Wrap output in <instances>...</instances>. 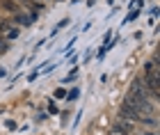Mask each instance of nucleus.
Here are the masks:
<instances>
[{
	"mask_svg": "<svg viewBox=\"0 0 160 135\" xmlns=\"http://www.w3.org/2000/svg\"><path fill=\"white\" fill-rule=\"evenodd\" d=\"M142 80H144V85H147V89L151 94V101H156L158 98V87H160V73H144Z\"/></svg>",
	"mask_w": 160,
	"mask_h": 135,
	"instance_id": "nucleus-1",
	"label": "nucleus"
},
{
	"mask_svg": "<svg viewBox=\"0 0 160 135\" xmlns=\"http://www.w3.org/2000/svg\"><path fill=\"white\" fill-rule=\"evenodd\" d=\"M144 73H158V58L149 60L147 64H144Z\"/></svg>",
	"mask_w": 160,
	"mask_h": 135,
	"instance_id": "nucleus-6",
	"label": "nucleus"
},
{
	"mask_svg": "<svg viewBox=\"0 0 160 135\" xmlns=\"http://www.w3.org/2000/svg\"><path fill=\"white\" fill-rule=\"evenodd\" d=\"M2 76H5V69H0V78H2Z\"/></svg>",
	"mask_w": 160,
	"mask_h": 135,
	"instance_id": "nucleus-16",
	"label": "nucleus"
},
{
	"mask_svg": "<svg viewBox=\"0 0 160 135\" xmlns=\"http://www.w3.org/2000/svg\"><path fill=\"white\" fill-rule=\"evenodd\" d=\"M78 96H80V89H78V87H73L71 92H67V98H69V101H76Z\"/></svg>",
	"mask_w": 160,
	"mask_h": 135,
	"instance_id": "nucleus-7",
	"label": "nucleus"
},
{
	"mask_svg": "<svg viewBox=\"0 0 160 135\" xmlns=\"http://www.w3.org/2000/svg\"><path fill=\"white\" fill-rule=\"evenodd\" d=\"M0 7H2L5 12H9V14L21 12V5L16 2V0H0Z\"/></svg>",
	"mask_w": 160,
	"mask_h": 135,
	"instance_id": "nucleus-5",
	"label": "nucleus"
},
{
	"mask_svg": "<svg viewBox=\"0 0 160 135\" xmlns=\"http://www.w3.org/2000/svg\"><path fill=\"white\" fill-rule=\"evenodd\" d=\"M55 98H67V92L64 89H55Z\"/></svg>",
	"mask_w": 160,
	"mask_h": 135,
	"instance_id": "nucleus-12",
	"label": "nucleus"
},
{
	"mask_svg": "<svg viewBox=\"0 0 160 135\" xmlns=\"http://www.w3.org/2000/svg\"><path fill=\"white\" fill-rule=\"evenodd\" d=\"M110 135H130V133H128V131H121V128H119V126H114V128H112V133H110Z\"/></svg>",
	"mask_w": 160,
	"mask_h": 135,
	"instance_id": "nucleus-9",
	"label": "nucleus"
},
{
	"mask_svg": "<svg viewBox=\"0 0 160 135\" xmlns=\"http://www.w3.org/2000/svg\"><path fill=\"white\" fill-rule=\"evenodd\" d=\"M0 37L12 41V39H18V28L12 25L9 21H0Z\"/></svg>",
	"mask_w": 160,
	"mask_h": 135,
	"instance_id": "nucleus-2",
	"label": "nucleus"
},
{
	"mask_svg": "<svg viewBox=\"0 0 160 135\" xmlns=\"http://www.w3.org/2000/svg\"><path fill=\"white\" fill-rule=\"evenodd\" d=\"M121 117H123V119H130V122H140L142 112L137 110L135 105H130V103L123 101V103H121Z\"/></svg>",
	"mask_w": 160,
	"mask_h": 135,
	"instance_id": "nucleus-4",
	"label": "nucleus"
},
{
	"mask_svg": "<svg viewBox=\"0 0 160 135\" xmlns=\"http://www.w3.org/2000/svg\"><path fill=\"white\" fill-rule=\"evenodd\" d=\"M34 21H37V12H28V14L16 12V14H14V23L21 25V28H30Z\"/></svg>",
	"mask_w": 160,
	"mask_h": 135,
	"instance_id": "nucleus-3",
	"label": "nucleus"
},
{
	"mask_svg": "<svg viewBox=\"0 0 160 135\" xmlns=\"http://www.w3.org/2000/svg\"><path fill=\"white\" fill-rule=\"evenodd\" d=\"M5 126H7L9 131H16V122H12V119H7V122H5Z\"/></svg>",
	"mask_w": 160,
	"mask_h": 135,
	"instance_id": "nucleus-11",
	"label": "nucleus"
},
{
	"mask_svg": "<svg viewBox=\"0 0 160 135\" xmlns=\"http://www.w3.org/2000/svg\"><path fill=\"white\" fill-rule=\"evenodd\" d=\"M5 51H7V41L0 37V53H5Z\"/></svg>",
	"mask_w": 160,
	"mask_h": 135,
	"instance_id": "nucleus-13",
	"label": "nucleus"
},
{
	"mask_svg": "<svg viewBox=\"0 0 160 135\" xmlns=\"http://www.w3.org/2000/svg\"><path fill=\"white\" fill-rule=\"evenodd\" d=\"M137 16H140V12H130L128 16H126V21H123V23H128V21H135Z\"/></svg>",
	"mask_w": 160,
	"mask_h": 135,
	"instance_id": "nucleus-10",
	"label": "nucleus"
},
{
	"mask_svg": "<svg viewBox=\"0 0 160 135\" xmlns=\"http://www.w3.org/2000/svg\"><path fill=\"white\" fill-rule=\"evenodd\" d=\"M48 112H50V115H57V105L50 103V105H48Z\"/></svg>",
	"mask_w": 160,
	"mask_h": 135,
	"instance_id": "nucleus-14",
	"label": "nucleus"
},
{
	"mask_svg": "<svg viewBox=\"0 0 160 135\" xmlns=\"http://www.w3.org/2000/svg\"><path fill=\"white\" fill-rule=\"evenodd\" d=\"M142 2V0H133V2H130V7H135V5H140Z\"/></svg>",
	"mask_w": 160,
	"mask_h": 135,
	"instance_id": "nucleus-15",
	"label": "nucleus"
},
{
	"mask_svg": "<svg viewBox=\"0 0 160 135\" xmlns=\"http://www.w3.org/2000/svg\"><path fill=\"white\" fill-rule=\"evenodd\" d=\"M67 25H69V18H64V21H60V23H57V28L53 30V34H55V32H60L62 28H67Z\"/></svg>",
	"mask_w": 160,
	"mask_h": 135,
	"instance_id": "nucleus-8",
	"label": "nucleus"
},
{
	"mask_svg": "<svg viewBox=\"0 0 160 135\" xmlns=\"http://www.w3.org/2000/svg\"><path fill=\"white\" fill-rule=\"evenodd\" d=\"M34 2H46V0H34Z\"/></svg>",
	"mask_w": 160,
	"mask_h": 135,
	"instance_id": "nucleus-17",
	"label": "nucleus"
}]
</instances>
